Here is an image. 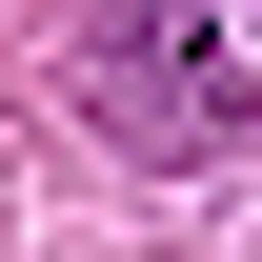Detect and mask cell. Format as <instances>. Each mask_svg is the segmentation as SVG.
Returning <instances> with one entry per match:
<instances>
[{
    "mask_svg": "<svg viewBox=\"0 0 262 262\" xmlns=\"http://www.w3.org/2000/svg\"><path fill=\"white\" fill-rule=\"evenodd\" d=\"M81 121L141 141V162H242V141H262V61L202 20V0H101V40H81Z\"/></svg>",
    "mask_w": 262,
    "mask_h": 262,
    "instance_id": "1",
    "label": "cell"
}]
</instances>
